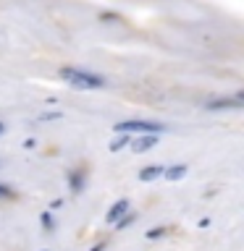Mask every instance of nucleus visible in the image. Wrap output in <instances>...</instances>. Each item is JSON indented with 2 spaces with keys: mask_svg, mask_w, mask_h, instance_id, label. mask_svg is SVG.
Wrapping results in <instances>:
<instances>
[{
  "mask_svg": "<svg viewBox=\"0 0 244 251\" xmlns=\"http://www.w3.org/2000/svg\"><path fill=\"white\" fill-rule=\"evenodd\" d=\"M92 251H100V246H97V249H92Z\"/></svg>",
  "mask_w": 244,
  "mask_h": 251,
  "instance_id": "ddd939ff",
  "label": "nucleus"
},
{
  "mask_svg": "<svg viewBox=\"0 0 244 251\" xmlns=\"http://www.w3.org/2000/svg\"><path fill=\"white\" fill-rule=\"evenodd\" d=\"M163 176V168L160 165H150V168H145L139 173V180H155V178H160Z\"/></svg>",
  "mask_w": 244,
  "mask_h": 251,
  "instance_id": "39448f33",
  "label": "nucleus"
},
{
  "mask_svg": "<svg viewBox=\"0 0 244 251\" xmlns=\"http://www.w3.org/2000/svg\"><path fill=\"white\" fill-rule=\"evenodd\" d=\"M3 131H5V126H3V123H0V136H3Z\"/></svg>",
  "mask_w": 244,
  "mask_h": 251,
  "instance_id": "9b49d317",
  "label": "nucleus"
},
{
  "mask_svg": "<svg viewBox=\"0 0 244 251\" xmlns=\"http://www.w3.org/2000/svg\"><path fill=\"white\" fill-rule=\"evenodd\" d=\"M155 133H147V136H139V139H134V144H131V149L134 152H147V149H152L155 147Z\"/></svg>",
  "mask_w": 244,
  "mask_h": 251,
  "instance_id": "7ed1b4c3",
  "label": "nucleus"
},
{
  "mask_svg": "<svg viewBox=\"0 0 244 251\" xmlns=\"http://www.w3.org/2000/svg\"><path fill=\"white\" fill-rule=\"evenodd\" d=\"M5 194V186H0V196H3Z\"/></svg>",
  "mask_w": 244,
  "mask_h": 251,
  "instance_id": "f8f14e48",
  "label": "nucleus"
},
{
  "mask_svg": "<svg viewBox=\"0 0 244 251\" xmlns=\"http://www.w3.org/2000/svg\"><path fill=\"white\" fill-rule=\"evenodd\" d=\"M116 133H131V131H139V133H160L163 126L160 123H152V121H121L113 126Z\"/></svg>",
  "mask_w": 244,
  "mask_h": 251,
  "instance_id": "f03ea898",
  "label": "nucleus"
},
{
  "mask_svg": "<svg viewBox=\"0 0 244 251\" xmlns=\"http://www.w3.org/2000/svg\"><path fill=\"white\" fill-rule=\"evenodd\" d=\"M126 141H129V139H126V133H121L118 139H113V141H110V152H118L121 147H126Z\"/></svg>",
  "mask_w": 244,
  "mask_h": 251,
  "instance_id": "0eeeda50",
  "label": "nucleus"
},
{
  "mask_svg": "<svg viewBox=\"0 0 244 251\" xmlns=\"http://www.w3.org/2000/svg\"><path fill=\"white\" fill-rule=\"evenodd\" d=\"M61 78L66 84H71L74 89H100L102 78L94 74H87L82 68H61Z\"/></svg>",
  "mask_w": 244,
  "mask_h": 251,
  "instance_id": "f257e3e1",
  "label": "nucleus"
},
{
  "mask_svg": "<svg viewBox=\"0 0 244 251\" xmlns=\"http://www.w3.org/2000/svg\"><path fill=\"white\" fill-rule=\"evenodd\" d=\"M55 118H58V113H45L42 121H55Z\"/></svg>",
  "mask_w": 244,
  "mask_h": 251,
  "instance_id": "1a4fd4ad",
  "label": "nucleus"
},
{
  "mask_svg": "<svg viewBox=\"0 0 244 251\" xmlns=\"http://www.w3.org/2000/svg\"><path fill=\"white\" fill-rule=\"evenodd\" d=\"M126 209H129V201L121 199L118 204H113V207H110V212L105 215V220H108V223H116L118 217H123V215H126Z\"/></svg>",
  "mask_w": 244,
  "mask_h": 251,
  "instance_id": "20e7f679",
  "label": "nucleus"
},
{
  "mask_svg": "<svg viewBox=\"0 0 244 251\" xmlns=\"http://www.w3.org/2000/svg\"><path fill=\"white\" fill-rule=\"evenodd\" d=\"M157 235H163V227H152V230L147 233V238H157Z\"/></svg>",
  "mask_w": 244,
  "mask_h": 251,
  "instance_id": "6e6552de",
  "label": "nucleus"
},
{
  "mask_svg": "<svg viewBox=\"0 0 244 251\" xmlns=\"http://www.w3.org/2000/svg\"><path fill=\"white\" fill-rule=\"evenodd\" d=\"M42 223H45V227H47V230L53 227V223H50V215H45V217H42Z\"/></svg>",
  "mask_w": 244,
  "mask_h": 251,
  "instance_id": "9d476101",
  "label": "nucleus"
},
{
  "mask_svg": "<svg viewBox=\"0 0 244 251\" xmlns=\"http://www.w3.org/2000/svg\"><path fill=\"white\" fill-rule=\"evenodd\" d=\"M163 176L168 178V180H179V178L186 176V168H184V165H173L171 170H163Z\"/></svg>",
  "mask_w": 244,
  "mask_h": 251,
  "instance_id": "423d86ee",
  "label": "nucleus"
}]
</instances>
